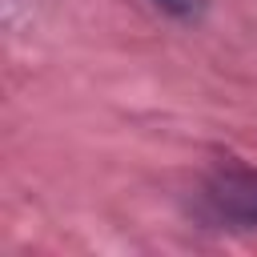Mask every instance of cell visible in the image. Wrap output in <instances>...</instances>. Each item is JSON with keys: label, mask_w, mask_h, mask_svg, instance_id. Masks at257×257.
I'll use <instances>...</instances> for the list:
<instances>
[{"label": "cell", "mask_w": 257, "mask_h": 257, "mask_svg": "<svg viewBox=\"0 0 257 257\" xmlns=\"http://www.w3.org/2000/svg\"><path fill=\"white\" fill-rule=\"evenodd\" d=\"M157 8H165L169 16H181V20H189V16H197V12L205 8V0H157Z\"/></svg>", "instance_id": "2"}, {"label": "cell", "mask_w": 257, "mask_h": 257, "mask_svg": "<svg viewBox=\"0 0 257 257\" xmlns=\"http://www.w3.org/2000/svg\"><path fill=\"white\" fill-rule=\"evenodd\" d=\"M209 205L225 221L257 225V169H221L209 181Z\"/></svg>", "instance_id": "1"}]
</instances>
